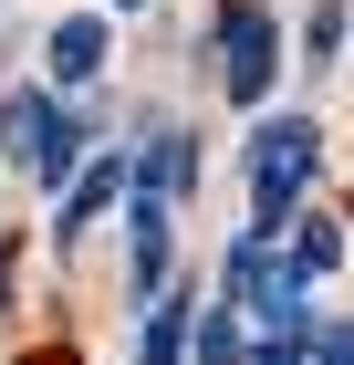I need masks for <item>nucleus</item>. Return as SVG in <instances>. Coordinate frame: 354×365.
Segmentation results:
<instances>
[{"mask_svg": "<svg viewBox=\"0 0 354 365\" xmlns=\"http://www.w3.org/2000/svg\"><path fill=\"white\" fill-rule=\"evenodd\" d=\"M125 11H146V0H125Z\"/></svg>", "mask_w": 354, "mask_h": 365, "instance_id": "2eb2a0df", "label": "nucleus"}, {"mask_svg": "<svg viewBox=\"0 0 354 365\" xmlns=\"http://www.w3.org/2000/svg\"><path fill=\"white\" fill-rule=\"evenodd\" d=\"M125 188H136V157H83V178L63 188V209H53V240H83V220H105Z\"/></svg>", "mask_w": 354, "mask_h": 365, "instance_id": "7ed1b4c3", "label": "nucleus"}, {"mask_svg": "<svg viewBox=\"0 0 354 365\" xmlns=\"http://www.w3.org/2000/svg\"><path fill=\"white\" fill-rule=\"evenodd\" d=\"M188 334H198V303L167 282V303H146V355L136 365H188Z\"/></svg>", "mask_w": 354, "mask_h": 365, "instance_id": "6e6552de", "label": "nucleus"}, {"mask_svg": "<svg viewBox=\"0 0 354 365\" xmlns=\"http://www.w3.org/2000/svg\"><path fill=\"white\" fill-rule=\"evenodd\" d=\"M240 365H313V355H302V334H250Z\"/></svg>", "mask_w": 354, "mask_h": 365, "instance_id": "ddd939ff", "label": "nucleus"}, {"mask_svg": "<svg viewBox=\"0 0 354 365\" xmlns=\"http://www.w3.org/2000/svg\"><path fill=\"white\" fill-rule=\"evenodd\" d=\"M313 168H323V125L313 115H261L250 125V230H292Z\"/></svg>", "mask_w": 354, "mask_h": 365, "instance_id": "f257e3e1", "label": "nucleus"}, {"mask_svg": "<svg viewBox=\"0 0 354 365\" xmlns=\"http://www.w3.org/2000/svg\"><path fill=\"white\" fill-rule=\"evenodd\" d=\"M53 125H63V105H53V94H0V157H11V168H31Z\"/></svg>", "mask_w": 354, "mask_h": 365, "instance_id": "423d86ee", "label": "nucleus"}, {"mask_svg": "<svg viewBox=\"0 0 354 365\" xmlns=\"http://www.w3.org/2000/svg\"><path fill=\"white\" fill-rule=\"evenodd\" d=\"M115 53V21H94V11H73V21H53V84H94Z\"/></svg>", "mask_w": 354, "mask_h": 365, "instance_id": "39448f33", "label": "nucleus"}, {"mask_svg": "<svg viewBox=\"0 0 354 365\" xmlns=\"http://www.w3.org/2000/svg\"><path fill=\"white\" fill-rule=\"evenodd\" d=\"M302 355H313V365H354V324H313Z\"/></svg>", "mask_w": 354, "mask_h": 365, "instance_id": "9b49d317", "label": "nucleus"}, {"mask_svg": "<svg viewBox=\"0 0 354 365\" xmlns=\"http://www.w3.org/2000/svg\"><path fill=\"white\" fill-rule=\"evenodd\" d=\"M188 344H198V365H240V355H250V344H240V313H209Z\"/></svg>", "mask_w": 354, "mask_h": 365, "instance_id": "9d476101", "label": "nucleus"}, {"mask_svg": "<svg viewBox=\"0 0 354 365\" xmlns=\"http://www.w3.org/2000/svg\"><path fill=\"white\" fill-rule=\"evenodd\" d=\"M125 220H136V292H157L167 282V240H177V198L125 188Z\"/></svg>", "mask_w": 354, "mask_h": 365, "instance_id": "20e7f679", "label": "nucleus"}, {"mask_svg": "<svg viewBox=\"0 0 354 365\" xmlns=\"http://www.w3.org/2000/svg\"><path fill=\"white\" fill-rule=\"evenodd\" d=\"M0 303H11V240H0Z\"/></svg>", "mask_w": 354, "mask_h": 365, "instance_id": "4468645a", "label": "nucleus"}, {"mask_svg": "<svg viewBox=\"0 0 354 365\" xmlns=\"http://www.w3.org/2000/svg\"><path fill=\"white\" fill-rule=\"evenodd\" d=\"M333 261H344V220H333V209H292V272L323 282Z\"/></svg>", "mask_w": 354, "mask_h": 365, "instance_id": "1a4fd4ad", "label": "nucleus"}, {"mask_svg": "<svg viewBox=\"0 0 354 365\" xmlns=\"http://www.w3.org/2000/svg\"><path fill=\"white\" fill-rule=\"evenodd\" d=\"M302 42H313V53H323V63L344 53V0H323V11H313V21H302Z\"/></svg>", "mask_w": 354, "mask_h": 365, "instance_id": "f8f14e48", "label": "nucleus"}, {"mask_svg": "<svg viewBox=\"0 0 354 365\" xmlns=\"http://www.w3.org/2000/svg\"><path fill=\"white\" fill-rule=\"evenodd\" d=\"M188 178H198V146L177 136V125H157V136L136 146V188H157V198H188Z\"/></svg>", "mask_w": 354, "mask_h": 365, "instance_id": "0eeeda50", "label": "nucleus"}, {"mask_svg": "<svg viewBox=\"0 0 354 365\" xmlns=\"http://www.w3.org/2000/svg\"><path fill=\"white\" fill-rule=\"evenodd\" d=\"M271 73H281V31L261 0H229L219 11V84H229V105H271Z\"/></svg>", "mask_w": 354, "mask_h": 365, "instance_id": "f03ea898", "label": "nucleus"}]
</instances>
